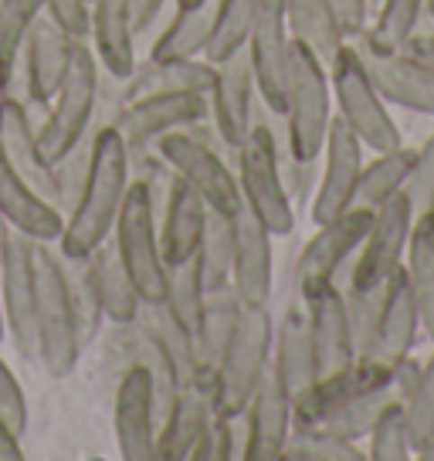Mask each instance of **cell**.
I'll return each instance as SVG.
<instances>
[{
    "label": "cell",
    "mask_w": 434,
    "mask_h": 461,
    "mask_svg": "<svg viewBox=\"0 0 434 461\" xmlns=\"http://www.w3.org/2000/svg\"><path fill=\"white\" fill-rule=\"evenodd\" d=\"M130 149L122 143L116 126H102L95 132V149H92V170L86 176L82 197L65 214V230L59 238L61 255H88L99 248L105 238H113L119 207L130 190Z\"/></svg>",
    "instance_id": "1"
},
{
    "label": "cell",
    "mask_w": 434,
    "mask_h": 461,
    "mask_svg": "<svg viewBox=\"0 0 434 461\" xmlns=\"http://www.w3.org/2000/svg\"><path fill=\"white\" fill-rule=\"evenodd\" d=\"M34 332L44 370L51 376L72 374L82 357V339L55 241H34Z\"/></svg>",
    "instance_id": "2"
},
{
    "label": "cell",
    "mask_w": 434,
    "mask_h": 461,
    "mask_svg": "<svg viewBox=\"0 0 434 461\" xmlns=\"http://www.w3.org/2000/svg\"><path fill=\"white\" fill-rule=\"evenodd\" d=\"M153 149L174 167L176 176H184L190 187L201 194L207 207H214L221 214H234L241 207L234 159L228 153V146L221 143L211 119L159 136Z\"/></svg>",
    "instance_id": "3"
},
{
    "label": "cell",
    "mask_w": 434,
    "mask_h": 461,
    "mask_svg": "<svg viewBox=\"0 0 434 461\" xmlns=\"http://www.w3.org/2000/svg\"><path fill=\"white\" fill-rule=\"evenodd\" d=\"M272 343L276 322L268 305H245L211 380V407L217 418H238L248 407L261 374L272 363Z\"/></svg>",
    "instance_id": "4"
},
{
    "label": "cell",
    "mask_w": 434,
    "mask_h": 461,
    "mask_svg": "<svg viewBox=\"0 0 434 461\" xmlns=\"http://www.w3.org/2000/svg\"><path fill=\"white\" fill-rule=\"evenodd\" d=\"M336 115L330 65L312 55L303 41L292 38L289 48V78H285V136L289 157L319 159L326 132Z\"/></svg>",
    "instance_id": "5"
},
{
    "label": "cell",
    "mask_w": 434,
    "mask_h": 461,
    "mask_svg": "<svg viewBox=\"0 0 434 461\" xmlns=\"http://www.w3.org/2000/svg\"><path fill=\"white\" fill-rule=\"evenodd\" d=\"M330 86H333L336 115L360 136V143L370 153L404 146L401 126L393 122L391 115V102L380 95L374 75H370L360 48L353 41L343 44L333 61H330Z\"/></svg>",
    "instance_id": "6"
},
{
    "label": "cell",
    "mask_w": 434,
    "mask_h": 461,
    "mask_svg": "<svg viewBox=\"0 0 434 461\" xmlns=\"http://www.w3.org/2000/svg\"><path fill=\"white\" fill-rule=\"evenodd\" d=\"M234 173H238L241 201L261 217V224L276 238L292 234L295 230V203H292L285 176H282L276 132L268 130V122L258 113H255V122L248 130L245 143L238 149Z\"/></svg>",
    "instance_id": "7"
},
{
    "label": "cell",
    "mask_w": 434,
    "mask_h": 461,
    "mask_svg": "<svg viewBox=\"0 0 434 461\" xmlns=\"http://www.w3.org/2000/svg\"><path fill=\"white\" fill-rule=\"evenodd\" d=\"M99 78H102V65L99 58H95L92 41L88 38H75L68 72H65L59 92L51 99L44 126L38 130L44 153L51 159L68 153L92 130V122H95V102H99Z\"/></svg>",
    "instance_id": "8"
},
{
    "label": "cell",
    "mask_w": 434,
    "mask_h": 461,
    "mask_svg": "<svg viewBox=\"0 0 434 461\" xmlns=\"http://www.w3.org/2000/svg\"><path fill=\"white\" fill-rule=\"evenodd\" d=\"M113 241H116L119 258L126 265L140 299L143 303H163L167 261L159 251V224L157 214H153V201H149V190L140 176H132L130 190L122 197L116 228H113Z\"/></svg>",
    "instance_id": "9"
},
{
    "label": "cell",
    "mask_w": 434,
    "mask_h": 461,
    "mask_svg": "<svg viewBox=\"0 0 434 461\" xmlns=\"http://www.w3.org/2000/svg\"><path fill=\"white\" fill-rule=\"evenodd\" d=\"M370 221H374V211L349 207L333 221L316 224V234L305 241V248L295 258V272H292L295 299H303L326 282H339V275H349V265L357 258V248H360Z\"/></svg>",
    "instance_id": "10"
},
{
    "label": "cell",
    "mask_w": 434,
    "mask_h": 461,
    "mask_svg": "<svg viewBox=\"0 0 434 461\" xmlns=\"http://www.w3.org/2000/svg\"><path fill=\"white\" fill-rule=\"evenodd\" d=\"M414 203L404 190L393 194L391 201H384L374 211V221L363 234L357 258L349 265V275L343 285L349 288H380L401 265L414 228Z\"/></svg>",
    "instance_id": "11"
},
{
    "label": "cell",
    "mask_w": 434,
    "mask_h": 461,
    "mask_svg": "<svg viewBox=\"0 0 434 461\" xmlns=\"http://www.w3.org/2000/svg\"><path fill=\"white\" fill-rule=\"evenodd\" d=\"M203 119H211V99L201 92H149V95L122 102L113 126L122 136L130 157H136L153 149L159 136L197 126Z\"/></svg>",
    "instance_id": "12"
},
{
    "label": "cell",
    "mask_w": 434,
    "mask_h": 461,
    "mask_svg": "<svg viewBox=\"0 0 434 461\" xmlns=\"http://www.w3.org/2000/svg\"><path fill=\"white\" fill-rule=\"evenodd\" d=\"M363 163H366V146L360 143V136L349 130L339 115H333L322 153H319L316 190H312V201H309L312 224H326V221H333V217L353 207Z\"/></svg>",
    "instance_id": "13"
},
{
    "label": "cell",
    "mask_w": 434,
    "mask_h": 461,
    "mask_svg": "<svg viewBox=\"0 0 434 461\" xmlns=\"http://www.w3.org/2000/svg\"><path fill=\"white\" fill-rule=\"evenodd\" d=\"M0 299L7 336L14 339L24 360L38 363V332H34V238L24 230L7 228V241L0 251Z\"/></svg>",
    "instance_id": "14"
},
{
    "label": "cell",
    "mask_w": 434,
    "mask_h": 461,
    "mask_svg": "<svg viewBox=\"0 0 434 461\" xmlns=\"http://www.w3.org/2000/svg\"><path fill=\"white\" fill-rule=\"evenodd\" d=\"M248 58L255 72L258 99L285 115V78H289V21H285V0H261L255 24L248 31Z\"/></svg>",
    "instance_id": "15"
},
{
    "label": "cell",
    "mask_w": 434,
    "mask_h": 461,
    "mask_svg": "<svg viewBox=\"0 0 434 461\" xmlns=\"http://www.w3.org/2000/svg\"><path fill=\"white\" fill-rule=\"evenodd\" d=\"M211 122H214L221 143L228 146L231 159L238 163V149L245 143L248 130L255 122V72H251V58L248 48H238L234 55L214 65V88H211Z\"/></svg>",
    "instance_id": "16"
},
{
    "label": "cell",
    "mask_w": 434,
    "mask_h": 461,
    "mask_svg": "<svg viewBox=\"0 0 434 461\" xmlns=\"http://www.w3.org/2000/svg\"><path fill=\"white\" fill-rule=\"evenodd\" d=\"M393 376V366L376 363L370 357H357L353 363L339 366L333 374L316 376V384L305 390L303 397L292 401V428H319L343 411L347 403L363 397L366 390L387 384Z\"/></svg>",
    "instance_id": "17"
},
{
    "label": "cell",
    "mask_w": 434,
    "mask_h": 461,
    "mask_svg": "<svg viewBox=\"0 0 434 461\" xmlns=\"http://www.w3.org/2000/svg\"><path fill=\"white\" fill-rule=\"evenodd\" d=\"M234 221V255H231V285L241 305H268L272 303V282H276V251H272V230L261 224V217L241 201L231 214Z\"/></svg>",
    "instance_id": "18"
},
{
    "label": "cell",
    "mask_w": 434,
    "mask_h": 461,
    "mask_svg": "<svg viewBox=\"0 0 434 461\" xmlns=\"http://www.w3.org/2000/svg\"><path fill=\"white\" fill-rule=\"evenodd\" d=\"M353 44L360 48L366 68L374 75L380 95L401 105L407 113L431 115L434 119V68L424 65L420 58L407 55L404 48H376V44L353 38Z\"/></svg>",
    "instance_id": "19"
},
{
    "label": "cell",
    "mask_w": 434,
    "mask_h": 461,
    "mask_svg": "<svg viewBox=\"0 0 434 461\" xmlns=\"http://www.w3.org/2000/svg\"><path fill=\"white\" fill-rule=\"evenodd\" d=\"M420 312H418V299L411 292V282L404 275V265L387 278L384 285V303H380V316H376L374 336L363 349L360 357H370L376 363H387V366H397L401 360H407L418 346L420 336Z\"/></svg>",
    "instance_id": "20"
},
{
    "label": "cell",
    "mask_w": 434,
    "mask_h": 461,
    "mask_svg": "<svg viewBox=\"0 0 434 461\" xmlns=\"http://www.w3.org/2000/svg\"><path fill=\"white\" fill-rule=\"evenodd\" d=\"M299 303L305 305V319H309V332H312V349H316L319 376L333 374L339 366L353 363L357 353V339L349 330L347 312V292L339 282H326V285L312 288Z\"/></svg>",
    "instance_id": "21"
},
{
    "label": "cell",
    "mask_w": 434,
    "mask_h": 461,
    "mask_svg": "<svg viewBox=\"0 0 434 461\" xmlns=\"http://www.w3.org/2000/svg\"><path fill=\"white\" fill-rule=\"evenodd\" d=\"M0 153L14 167L44 201L59 207V180H55V159L44 153L38 126L31 122L21 99L4 95L0 99Z\"/></svg>",
    "instance_id": "22"
},
{
    "label": "cell",
    "mask_w": 434,
    "mask_h": 461,
    "mask_svg": "<svg viewBox=\"0 0 434 461\" xmlns=\"http://www.w3.org/2000/svg\"><path fill=\"white\" fill-rule=\"evenodd\" d=\"M116 441L126 461H157L153 384L143 363H130L116 384Z\"/></svg>",
    "instance_id": "23"
},
{
    "label": "cell",
    "mask_w": 434,
    "mask_h": 461,
    "mask_svg": "<svg viewBox=\"0 0 434 461\" xmlns=\"http://www.w3.org/2000/svg\"><path fill=\"white\" fill-rule=\"evenodd\" d=\"M248 424V451L245 461H282V451L292 434V397L285 384L278 380L276 366L261 374L258 387L245 407Z\"/></svg>",
    "instance_id": "24"
},
{
    "label": "cell",
    "mask_w": 434,
    "mask_h": 461,
    "mask_svg": "<svg viewBox=\"0 0 434 461\" xmlns=\"http://www.w3.org/2000/svg\"><path fill=\"white\" fill-rule=\"evenodd\" d=\"M88 41L95 48L102 72L130 78L140 65L136 44V0H92V31Z\"/></svg>",
    "instance_id": "25"
},
{
    "label": "cell",
    "mask_w": 434,
    "mask_h": 461,
    "mask_svg": "<svg viewBox=\"0 0 434 461\" xmlns=\"http://www.w3.org/2000/svg\"><path fill=\"white\" fill-rule=\"evenodd\" d=\"M0 214L11 228L24 230L34 241H55L59 245L65 230V214L51 201H44L38 190L7 163L0 153Z\"/></svg>",
    "instance_id": "26"
},
{
    "label": "cell",
    "mask_w": 434,
    "mask_h": 461,
    "mask_svg": "<svg viewBox=\"0 0 434 461\" xmlns=\"http://www.w3.org/2000/svg\"><path fill=\"white\" fill-rule=\"evenodd\" d=\"M272 366H276L278 380L285 384L289 397H303L305 390L316 384V349H312V332H309V319H305V305L295 303L282 312L276 322V343H272Z\"/></svg>",
    "instance_id": "27"
},
{
    "label": "cell",
    "mask_w": 434,
    "mask_h": 461,
    "mask_svg": "<svg viewBox=\"0 0 434 461\" xmlns=\"http://www.w3.org/2000/svg\"><path fill=\"white\" fill-rule=\"evenodd\" d=\"M241 309H245V305H241L231 282H224V285H217V288H207L201 319H197V330H194V360H197L194 384H201V387L211 390L217 363L224 357V346H228L234 326H238Z\"/></svg>",
    "instance_id": "28"
},
{
    "label": "cell",
    "mask_w": 434,
    "mask_h": 461,
    "mask_svg": "<svg viewBox=\"0 0 434 461\" xmlns=\"http://www.w3.org/2000/svg\"><path fill=\"white\" fill-rule=\"evenodd\" d=\"M157 224L163 261L167 265H180V261L194 258L197 248H201V234L203 224H207V201L190 187L184 176H176Z\"/></svg>",
    "instance_id": "29"
},
{
    "label": "cell",
    "mask_w": 434,
    "mask_h": 461,
    "mask_svg": "<svg viewBox=\"0 0 434 461\" xmlns=\"http://www.w3.org/2000/svg\"><path fill=\"white\" fill-rule=\"evenodd\" d=\"M211 418H214L211 390L201 384L180 390L170 418L163 420L157 431V461H190V451L197 447Z\"/></svg>",
    "instance_id": "30"
},
{
    "label": "cell",
    "mask_w": 434,
    "mask_h": 461,
    "mask_svg": "<svg viewBox=\"0 0 434 461\" xmlns=\"http://www.w3.org/2000/svg\"><path fill=\"white\" fill-rule=\"evenodd\" d=\"M214 65L207 58H146L126 78V102L149 92H201L211 95Z\"/></svg>",
    "instance_id": "31"
},
{
    "label": "cell",
    "mask_w": 434,
    "mask_h": 461,
    "mask_svg": "<svg viewBox=\"0 0 434 461\" xmlns=\"http://www.w3.org/2000/svg\"><path fill=\"white\" fill-rule=\"evenodd\" d=\"M88 265H92V275H95V285H99V299H102V312L113 326H122V322H136L140 316V292L132 285L126 265L119 258V248L113 238H105L99 248L88 251Z\"/></svg>",
    "instance_id": "32"
},
{
    "label": "cell",
    "mask_w": 434,
    "mask_h": 461,
    "mask_svg": "<svg viewBox=\"0 0 434 461\" xmlns=\"http://www.w3.org/2000/svg\"><path fill=\"white\" fill-rule=\"evenodd\" d=\"M217 0H203L197 7H174L170 21L157 31L146 48V58H203L214 31Z\"/></svg>",
    "instance_id": "33"
},
{
    "label": "cell",
    "mask_w": 434,
    "mask_h": 461,
    "mask_svg": "<svg viewBox=\"0 0 434 461\" xmlns=\"http://www.w3.org/2000/svg\"><path fill=\"white\" fill-rule=\"evenodd\" d=\"M404 275L418 299L420 330L434 343V211L414 217L411 241L404 251Z\"/></svg>",
    "instance_id": "34"
},
{
    "label": "cell",
    "mask_w": 434,
    "mask_h": 461,
    "mask_svg": "<svg viewBox=\"0 0 434 461\" xmlns=\"http://www.w3.org/2000/svg\"><path fill=\"white\" fill-rule=\"evenodd\" d=\"M285 21H289L292 38L303 41L326 65L349 41L347 34H343V28H339L333 0H285Z\"/></svg>",
    "instance_id": "35"
},
{
    "label": "cell",
    "mask_w": 434,
    "mask_h": 461,
    "mask_svg": "<svg viewBox=\"0 0 434 461\" xmlns=\"http://www.w3.org/2000/svg\"><path fill=\"white\" fill-rule=\"evenodd\" d=\"M414 157H418V146H407V143L397 146V149L374 153V159H366V163H363L353 207L376 211L384 201H391L393 194H401V190L407 187V180H411Z\"/></svg>",
    "instance_id": "36"
},
{
    "label": "cell",
    "mask_w": 434,
    "mask_h": 461,
    "mask_svg": "<svg viewBox=\"0 0 434 461\" xmlns=\"http://www.w3.org/2000/svg\"><path fill=\"white\" fill-rule=\"evenodd\" d=\"M61 272H65V285H68V299L75 309V326H78V339L86 349L95 336H99L105 312H102L99 285H95V275L88 265V255H61Z\"/></svg>",
    "instance_id": "37"
},
{
    "label": "cell",
    "mask_w": 434,
    "mask_h": 461,
    "mask_svg": "<svg viewBox=\"0 0 434 461\" xmlns=\"http://www.w3.org/2000/svg\"><path fill=\"white\" fill-rule=\"evenodd\" d=\"M41 11L44 0H0V92L4 95L11 92L24 41Z\"/></svg>",
    "instance_id": "38"
},
{
    "label": "cell",
    "mask_w": 434,
    "mask_h": 461,
    "mask_svg": "<svg viewBox=\"0 0 434 461\" xmlns=\"http://www.w3.org/2000/svg\"><path fill=\"white\" fill-rule=\"evenodd\" d=\"M140 322H143L146 330L157 336L163 349L170 353V360H174L176 374L184 380V387L194 384V376H197V360H194V332L180 322V319L167 309V303H143L140 305Z\"/></svg>",
    "instance_id": "39"
},
{
    "label": "cell",
    "mask_w": 434,
    "mask_h": 461,
    "mask_svg": "<svg viewBox=\"0 0 434 461\" xmlns=\"http://www.w3.org/2000/svg\"><path fill=\"white\" fill-rule=\"evenodd\" d=\"M428 0H376L370 11V24L363 31V41L376 48H404V41L420 28Z\"/></svg>",
    "instance_id": "40"
},
{
    "label": "cell",
    "mask_w": 434,
    "mask_h": 461,
    "mask_svg": "<svg viewBox=\"0 0 434 461\" xmlns=\"http://www.w3.org/2000/svg\"><path fill=\"white\" fill-rule=\"evenodd\" d=\"M231 255H234V221L231 214H221L207 207V224L197 248V265H201L203 285L217 288L231 282Z\"/></svg>",
    "instance_id": "41"
},
{
    "label": "cell",
    "mask_w": 434,
    "mask_h": 461,
    "mask_svg": "<svg viewBox=\"0 0 434 461\" xmlns=\"http://www.w3.org/2000/svg\"><path fill=\"white\" fill-rule=\"evenodd\" d=\"M261 0H217V17H214V31H211V44L203 58L217 65L228 55H234L238 48L248 44V31L255 24V14H258Z\"/></svg>",
    "instance_id": "42"
},
{
    "label": "cell",
    "mask_w": 434,
    "mask_h": 461,
    "mask_svg": "<svg viewBox=\"0 0 434 461\" xmlns=\"http://www.w3.org/2000/svg\"><path fill=\"white\" fill-rule=\"evenodd\" d=\"M203 299H207V285H203L197 255L187 261H180V265H167V292H163V303H167V309H170L190 332L197 330Z\"/></svg>",
    "instance_id": "43"
},
{
    "label": "cell",
    "mask_w": 434,
    "mask_h": 461,
    "mask_svg": "<svg viewBox=\"0 0 434 461\" xmlns=\"http://www.w3.org/2000/svg\"><path fill=\"white\" fill-rule=\"evenodd\" d=\"M366 458L370 461H407L414 458V441H411V424H407L404 401H391L374 428L366 434Z\"/></svg>",
    "instance_id": "44"
},
{
    "label": "cell",
    "mask_w": 434,
    "mask_h": 461,
    "mask_svg": "<svg viewBox=\"0 0 434 461\" xmlns=\"http://www.w3.org/2000/svg\"><path fill=\"white\" fill-rule=\"evenodd\" d=\"M282 461H366V451L326 428H292Z\"/></svg>",
    "instance_id": "45"
},
{
    "label": "cell",
    "mask_w": 434,
    "mask_h": 461,
    "mask_svg": "<svg viewBox=\"0 0 434 461\" xmlns=\"http://www.w3.org/2000/svg\"><path fill=\"white\" fill-rule=\"evenodd\" d=\"M102 126H109V122H92V130L78 140V143L68 149V153H61L55 159V180H59V211L61 214H68L75 207V201L82 197V187H86V176L92 170V149H95V132Z\"/></svg>",
    "instance_id": "46"
},
{
    "label": "cell",
    "mask_w": 434,
    "mask_h": 461,
    "mask_svg": "<svg viewBox=\"0 0 434 461\" xmlns=\"http://www.w3.org/2000/svg\"><path fill=\"white\" fill-rule=\"evenodd\" d=\"M404 411L411 424V441H414V458H418L434 434V353L420 363L418 376L404 397Z\"/></svg>",
    "instance_id": "47"
},
{
    "label": "cell",
    "mask_w": 434,
    "mask_h": 461,
    "mask_svg": "<svg viewBox=\"0 0 434 461\" xmlns=\"http://www.w3.org/2000/svg\"><path fill=\"white\" fill-rule=\"evenodd\" d=\"M387 285V282H384ZM384 285L380 288H349L347 292V312H349V330H353V339H357V353L366 349L370 336H374L376 316H380V303H384Z\"/></svg>",
    "instance_id": "48"
},
{
    "label": "cell",
    "mask_w": 434,
    "mask_h": 461,
    "mask_svg": "<svg viewBox=\"0 0 434 461\" xmlns=\"http://www.w3.org/2000/svg\"><path fill=\"white\" fill-rule=\"evenodd\" d=\"M404 194L414 203V214L434 211V132L418 146V157H414V170L407 180Z\"/></svg>",
    "instance_id": "49"
},
{
    "label": "cell",
    "mask_w": 434,
    "mask_h": 461,
    "mask_svg": "<svg viewBox=\"0 0 434 461\" xmlns=\"http://www.w3.org/2000/svg\"><path fill=\"white\" fill-rule=\"evenodd\" d=\"M0 418L14 428V434L24 438V431H28V397L17 384L14 370L4 363V357H0Z\"/></svg>",
    "instance_id": "50"
},
{
    "label": "cell",
    "mask_w": 434,
    "mask_h": 461,
    "mask_svg": "<svg viewBox=\"0 0 434 461\" xmlns=\"http://www.w3.org/2000/svg\"><path fill=\"white\" fill-rule=\"evenodd\" d=\"M44 14H51L72 38H88L92 4L88 0H44Z\"/></svg>",
    "instance_id": "51"
},
{
    "label": "cell",
    "mask_w": 434,
    "mask_h": 461,
    "mask_svg": "<svg viewBox=\"0 0 434 461\" xmlns=\"http://www.w3.org/2000/svg\"><path fill=\"white\" fill-rule=\"evenodd\" d=\"M174 4L176 0H136V44L140 38H157V31L167 24L163 14L174 11Z\"/></svg>",
    "instance_id": "52"
},
{
    "label": "cell",
    "mask_w": 434,
    "mask_h": 461,
    "mask_svg": "<svg viewBox=\"0 0 434 461\" xmlns=\"http://www.w3.org/2000/svg\"><path fill=\"white\" fill-rule=\"evenodd\" d=\"M336 17H339V28L347 34L349 41L360 38L366 24H370V4L366 0H333Z\"/></svg>",
    "instance_id": "53"
},
{
    "label": "cell",
    "mask_w": 434,
    "mask_h": 461,
    "mask_svg": "<svg viewBox=\"0 0 434 461\" xmlns=\"http://www.w3.org/2000/svg\"><path fill=\"white\" fill-rule=\"evenodd\" d=\"M404 51L407 55L420 58L424 65H431L434 68V28H418L411 38L404 41Z\"/></svg>",
    "instance_id": "54"
},
{
    "label": "cell",
    "mask_w": 434,
    "mask_h": 461,
    "mask_svg": "<svg viewBox=\"0 0 434 461\" xmlns=\"http://www.w3.org/2000/svg\"><path fill=\"white\" fill-rule=\"evenodd\" d=\"M24 447H21V434H14V428L0 418V461H21Z\"/></svg>",
    "instance_id": "55"
},
{
    "label": "cell",
    "mask_w": 434,
    "mask_h": 461,
    "mask_svg": "<svg viewBox=\"0 0 434 461\" xmlns=\"http://www.w3.org/2000/svg\"><path fill=\"white\" fill-rule=\"evenodd\" d=\"M420 28H434V0L424 4V21H420Z\"/></svg>",
    "instance_id": "56"
},
{
    "label": "cell",
    "mask_w": 434,
    "mask_h": 461,
    "mask_svg": "<svg viewBox=\"0 0 434 461\" xmlns=\"http://www.w3.org/2000/svg\"><path fill=\"white\" fill-rule=\"evenodd\" d=\"M418 458H420V461H434V434H431V441H428V447L420 451Z\"/></svg>",
    "instance_id": "57"
},
{
    "label": "cell",
    "mask_w": 434,
    "mask_h": 461,
    "mask_svg": "<svg viewBox=\"0 0 434 461\" xmlns=\"http://www.w3.org/2000/svg\"><path fill=\"white\" fill-rule=\"evenodd\" d=\"M7 228H11V224H7L4 214H0V251H4V241H7Z\"/></svg>",
    "instance_id": "58"
},
{
    "label": "cell",
    "mask_w": 434,
    "mask_h": 461,
    "mask_svg": "<svg viewBox=\"0 0 434 461\" xmlns=\"http://www.w3.org/2000/svg\"><path fill=\"white\" fill-rule=\"evenodd\" d=\"M4 336H7V319H4V299H0V343H4Z\"/></svg>",
    "instance_id": "59"
},
{
    "label": "cell",
    "mask_w": 434,
    "mask_h": 461,
    "mask_svg": "<svg viewBox=\"0 0 434 461\" xmlns=\"http://www.w3.org/2000/svg\"><path fill=\"white\" fill-rule=\"evenodd\" d=\"M197 4H203V0H176V7H197Z\"/></svg>",
    "instance_id": "60"
},
{
    "label": "cell",
    "mask_w": 434,
    "mask_h": 461,
    "mask_svg": "<svg viewBox=\"0 0 434 461\" xmlns=\"http://www.w3.org/2000/svg\"><path fill=\"white\" fill-rule=\"evenodd\" d=\"M366 4H370V11H374V4H376V0H366Z\"/></svg>",
    "instance_id": "61"
},
{
    "label": "cell",
    "mask_w": 434,
    "mask_h": 461,
    "mask_svg": "<svg viewBox=\"0 0 434 461\" xmlns=\"http://www.w3.org/2000/svg\"><path fill=\"white\" fill-rule=\"evenodd\" d=\"M88 4H92V0H88Z\"/></svg>",
    "instance_id": "62"
}]
</instances>
